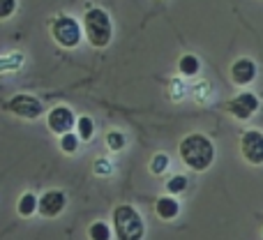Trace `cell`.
Segmentation results:
<instances>
[{"mask_svg":"<svg viewBox=\"0 0 263 240\" xmlns=\"http://www.w3.org/2000/svg\"><path fill=\"white\" fill-rule=\"evenodd\" d=\"M178 155H180L182 164H185L187 169H192V171H196V173L208 171L215 162V143L205 134L192 132V134L180 139V143H178Z\"/></svg>","mask_w":263,"mask_h":240,"instance_id":"6da1fadb","label":"cell"},{"mask_svg":"<svg viewBox=\"0 0 263 240\" xmlns=\"http://www.w3.org/2000/svg\"><path fill=\"white\" fill-rule=\"evenodd\" d=\"M111 231L118 240H143L145 236V224L139 210L129 204H120L114 208L111 215Z\"/></svg>","mask_w":263,"mask_h":240,"instance_id":"7a4b0ae2","label":"cell"},{"mask_svg":"<svg viewBox=\"0 0 263 240\" xmlns=\"http://www.w3.org/2000/svg\"><path fill=\"white\" fill-rule=\"evenodd\" d=\"M83 35L95 49H104L109 46L111 37H114V23L111 16L100 7H88L83 14Z\"/></svg>","mask_w":263,"mask_h":240,"instance_id":"3957f363","label":"cell"},{"mask_svg":"<svg viewBox=\"0 0 263 240\" xmlns=\"http://www.w3.org/2000/svg\"><path fill=\"white\" fill-rule=\"evenodd\" d=\"M51 37H53V42L58 46H63V49H77V46L81 44L83 28L74 16L60 14V16H55L53 21H51Z\"/></svg>","mask_w":263,"mask_h":240,"instance_id":"277c9868","label":"cell"},{"mask_svg":"<svg viewBox=\"0 0 263 240\" xmlns=\"http://www.w3.org/2000/svg\"><path fill=\"white\" fill-rule=\"evenodd\" d=\"M5 109H7L9 114L18 116V118H26V120H35L44 114V104H42L35 95H28V93H18V95L9 97Z\"/></svg>","mask_w":263,"mask_h":240,"instance_id":"5b68a950","label":"cell"},{"mask_svg":"<svg viewBox=\"0 0 263 240\" xmlns=\"http://www.w3.org/2000/svg\"><path fill=\"white\" fill-rule=\"evenodd\" d=\"M240 153L247 164L261 167L263 164V132L261 130H247L240 136Z\"/></svg>","mask_w":263,"mask_h":240,"instance_id":"8992f818","label":"cell"},{"mask_svg":"<svg viewBox=\"0 0 263 240\" xmlns=\"http://www.w3.org/2000/svg\"><path fill=\"white\" fill-rule=\"evenodd\" d=\"M229 116H233L236 120H250L252 116L259 111V97L254 93H238L227 106Z\"/></svg>","mask_w":263,"mask_h":240,"instance_id":"52a82bcc","label":"cell"},{"mask_svg":"<svg viewBox=\"0 0 263 240\" xmlns=\"http://www.w3.org/2000/svg\"><path fill=\"white\" fill-rule=\"evenodd\" d=\"M74 125H77V116H74V111L69 106H53L46 114V127L58 136L69 134Z\"/></svg>","mask_w":263,"mask_h":240,"instance_id":"ba28073f","label":"cell"},{"mask_svg":"<svg viewBox=\"0 0 263 240\" xmlns=\"http://www.w3.org/2000/svg\"><path fill=\"white\" fill-rule=\"evenodd\" d=\"M67 206V196L60 190H49L37 199V213L44 215V217H58L60 213Z\"/></svg>","mask_w":263,"mask_h":240,"instance_id":"9c48e42d","label":"cell"},{"mask_svg":"<svg viewBox=\"0 0 263 240\" xmlns=\"http://www.w3.org/2000/svg\"><path fill=\"white\" fill-rule=\"evenodd\" d=\"M229 77L236 86H247L256 79V63L252 58H238L236 63L229 67Z\"/></svg>","mask_w":263,"mask_h":240,"instance_id":"30bf717a","label":"cell"},{"mask_svg":"<svg viewBox=\"0 0 263 240\" xmlns=\"http://www.w3.org/2000/svg\"><path fill=\"white\" fill-rule=\"evenodd\" d=\"M178 213H180V204L176 201V196H159V199L155 201V215H157L159 219H164V222L176 219Z\"/></svg>","mask_w":263,"mask_h":240,"instance_id":"8fae6325","label":"cell"},{"mask_svg":"<svg viewBox=\"0 0 263 240\" xmlns=\"http://www.w3.org/2000/svg\"><path fill=\"white\" fill-rule=\"evenodd\" d=\"M178 72L182 74V77H196V74L201 72V60L196 58L194 53H185L180 56V60H178Z\"/></svg>","mask_w":263,"mask_h":240,"instance_id":"7c38bea8","label":"cell"},{"mask_svg":"<svg viewBox=\"0 0 263 240\" xmlns=\"http://www.w3.org/2000/svg\"><path fill=\"white\" fill-rule=\"evenodd\" d=\"M77 136L79 141H90L92 134H95V122H92L90 116H81V118H77Z\"/></svg>","mask_w":263,"mask_h":240,"instance_id":"4fadbf2b","label":"cell"},{"mask_svg":"<svg viewBox=\"0 0 263 240\" xmlns=\"http://www.w3.org/2000/svg\"><path fill=\"white\" fill-rule=\"evenodd\" d=\"M16 210H18V215H21V217H30V215H35V210H37V196L32 194V192H26V194L18 199Z\"/></svg>","mask_w":263,"mask_h":240,"instance_id":"5bb4252c","label":"cell"},{"mask_svg":"<svg viewBox=\"0 0 263 240\" xmlns=\"http://www.w3.org/2000/svg\"><path fill=\"white\" fill-rule=\"evenodd\" d=\"M23 65V53H7L0 56V74L5 72H16Z\"/></svg>","mask_w":263,"mask_h":240,"instance_id":"9a60e30c","label":"cell"},{"mask_svg":"<svg viewBox=\"0 0 263 240\" xmlns=\"http://www.w3.org/2000/svg\"><path fill=\"white\" fill-rule=\"evenodd\" d=\"M111 236H114V231L106 222H92L88 227V238L90 240H111Z\"/></svg>","mask_w":263,"mask_h":240,"instance_id":"2e32d148","label":"cell"},{"mask_svg":"<svg viewBox=\"0 0 263 240\" xmlns=\"http://www.w3.org/2000/svg\"><path fill=\"white\" fill-rule=\"evenodd\" d=\"M125 145H127V139H125L123 132H118V130L106 132V148H109V150H114V153H120Z\"/></svg>","mask_w":263,"mask_h":240,"instance_id":"e0dca14e","label":"cell"},{"mask_svg":"<svg viewBox=\"0 0 263 240\" xmlns=\"http://www.w3.org/2000/svg\"><path fill=\"white\" fill-rule=\"evenodd\" d=\"M168 162H171V159H168L166 153H157L153 159H150V164H148L150 173H153V176H162V173L168 169Z\"/></svg>","mask_w":263,"mask_h":240,"instance_id":"ac0fdd59","label":"cell"},{"mask_svg":"<svg viewBox=\"0 0 263 240\" xmlns=\"http://www.w3.org/2000/svg\"><path fill=\"white\" fill-rule=\"evenodd\" d=\"M60 150L67 155H74L79 150V136L72 134V132H69V134H63L60 136Z\"/></svg>","mask_w":263,"mask_h":240,"instance_id":"d6986e66","label":"cell"},{"mask_svg":"<svg viewBox=\"0 0 263 240\" xmlns=\"http://www.w3.org/2000/svg\"><path fill=\"white\" fill-rule=\"evenodd\" d=\"M187 190V178L185 176H173L166 180V192L168 194H182Z\"/></svg>","mask_w":263,"mask_h":240,"instance_id":"ffe728a7","label":"cell"},{"mask_svg":"<svg viewBox=\"0 0 263 240\" xmlns=\"http://www.w3.org/2000/svg\"><path fill=\"white\" fill-rule=\"evenodd\" d=\"M92 171H95L97 176H111V173H114V167H111V162L106 157H100V159H95V164H92Z\"/></svg>","mask_w":263,"mask_h":240,"instance_id":"44dd1931","label":"cell"},{"mask_svg":"<svg viewBox=\"0 0 263 240\" xmlns=\"http://www.w3.org/2000/svg\"><path fill=\"white\" fill-rule=\"evenodd\" d=\"M16 12V0H0V21L9 19Z\"/></svg>","mask_w":263,"mask_h":240,"instance_id":"7402d4cb","label":"cell"}]
</instances>
